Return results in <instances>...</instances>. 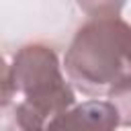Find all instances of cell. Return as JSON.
Returning a JSON list of instances; mask_svg holds the SVG:
<instances>
[{"mask_svg": "<svg viewBox=\"0 0 131 131\" xmlns=\"http://www.w3.org/2000/svg\"><path fill=\"white\" fill-rule=\"evenodd\" d=\"M88 18L78 27L63 68L70 82L88 96H102L131 78V25L121 18L123 4H82Z\"/></svg>", "mask_w": 131, "mask_h": 131, "instance_id": "obj_1", "label": "cell"}, {"mask_svg": "<svg viewBox=\"0 0 131 131\" xmlns=\"http://www.w3.org/2000/svg\"><path fill=\"white\" fill-rule=\"evenodd\" d=\"M25 102L47 123L74 106V90L61 74L57 53L43 45L31 43L20 47L12 61L2 66V106Z\"/></svg>", "mask_w": 131, "mask_h": 131, "instance_id": "obj_2", "label": "cell"}, {"mask_svg": "<svg viewBox=\"0 0 131 131\" xmlns=\"http://www.w3.org/2000/svg\"><path fill=\"white\" fill-rule=\"evenodd\" d=\"M119 115L108 100H88L53 117L45 131H117Z\"/></svg>", "mask_w": 131, "mask_h": 131, "instance_id": "obj_3", "label": "cell"}, {"mask_svg": "<svg viewBox=\"0 0 131 131\" xmlns=\"http://www.w3.org/2000/svg\"><path fill=\"white\" fill-rule=\"evenodd\" d=\"M47 121L39 117L25 102H10L2 106V131H45Z\"/></svg>", "mask_w": 131, "mask_h": 131, "instance_id": "obj_4", "label": "cell"}, {"mask_svg": "<svg viewBox=\"0 0 131 131\" xmlns=\"http://www.w3.org/2000/svg\"><path fill=\"white\" fill-rule=\"evenodd\" d=\"M108 102L115 106L121 127H131V78L108 92Z\"/></svg>", "mask_w": 131, "mask_h": 131, "instance_id": "obj_5", "label": "cell"}]
</instances>
